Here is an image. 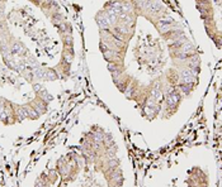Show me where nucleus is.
I'll use <instances>...</instances> for the list:
<instances>
[{
    "mask_svg": "<svg viewBox=\"0 0 222 187\" xmlns=\"http://www.w3.org/2000/svg\"><path fill=\"white\" fill-rule=\"evenodd\" d=\"M180 101V94L179 92H171L169 96H166V104L169 106H174Z\"/></svg>",
    "mask_w": 222,
    "mask_h": 187,
    "instance_id": "nucleus-1",
    "label": "nucleus"
},
{
    "mask_svg": "<svg viewBox=\"0 0 222 187\" xmlns=\"http://www.w3.org/2000/svg\"><path fill=\"white\" fill-rule=\"evenodd\" d=\"M193 79H194V75L191 70H184L183 73H181V81L183 84H192L193 82Z\"/></svg>",
    "mask_w": 222,
    "mask_h": 187,
    "instance_id": "nucleus-2",
    "label": "nucleus"
},
{
    "mask_svg": "<svg viewBox=\"0 0 222 187\" xmlns=\"http://www.w3.org/2000/svg\"><path fill=\"white\" fill-rule=\"evenodd\" d=\"M98 23H99V25H100L102 28H108L109 24H110L105 14H102V15L98 16Z\"/></svg>",
    "mask_w": 222,
    "mask_h": 187,
    "instance_id": "nucleus-3",
    "label": "nucleus"
},
{
    "mask_svg": "<svg viewBox=\"0 0 222 187\" xmlns=\"http://www.w3.org/2000/svg\"><path fill=\"white\" fill-rule=\"evenodd\" d=\"M12 52H13V53H21V52H22V47H21L19 44H14V46L12 47Z\"/></svg>",
    "mask_w": 222,
    "mask_h": 187,
    "instance_id": "nucleus-4",
    "label": "nucleus"
},
{
    "mask_svg": "<svg viewBox=\"0 0 222 187\" xmlns=\"http://www.w3.org/2000/svg\"><path fill=\"white\" fill-rule=\"evenodd\" d=\"M64 42L66 43V44H69V43H71V41H72V38H71V35H69V34H66V35H64Z\"/></svg>",
    "mask_w": 222,
    "mask_h": 187,
    "instance_id": "nucleus-5",
    "label": "nucleus"
},
{
    "mask_svg": "<svg viewBox=\"0 0 222 187\" xmlns=\"http://www.w3.org/2000/svg\"><path fill=\"white\" fill-rule=\"evenodd\" d=\"M71 58H72V56H71L70 53H66V54H65V61H66V62H70Z\"/></svg>",
    "mask_w": 222,
    "mask_h": 187,
    "instance_id": "nucleus-6",
    "label": "nucleus"
}]
</instances>
